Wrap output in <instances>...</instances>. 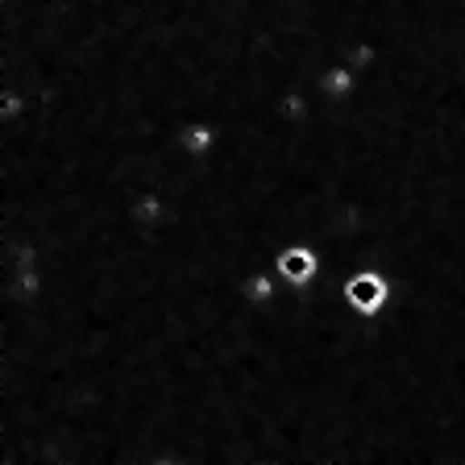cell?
<instances>
[{"mask_svg":"<svg viewBox=\"0 0 465 465\" xmlns=\"http://www.w3.org/2000/svg\"><path fill=\"white\" fill-rule=\"evenodd\" d=\"M279 271L287 274L291 282H308L312 274H316V253H312L308 245H295V250H282V258H279Z\"/></svg>","mask_w":465,"mask_h":465,"instance_id":"obj_2","label":"cell"},{"mask_svg":"<svg viewBox=\"0 0 465 465\" xmlns=\"http://www.w3.org/2000/svg\"><path fill=\"white\" fill-rule=\"evenodd\" d=\"M345 295H349V308H358L361 316H374L382 303H387V282L378 279V274H361V279H353L345 287Z\"/></svg>","mask_w":465,"mask_h":465,"instance_id":"obj_1","label":"cell"}]
</instances>
